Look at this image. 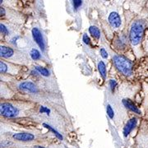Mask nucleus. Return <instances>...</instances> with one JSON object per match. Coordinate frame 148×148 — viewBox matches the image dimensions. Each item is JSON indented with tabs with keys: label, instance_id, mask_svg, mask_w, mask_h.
Segmentation results:
<instances>
[{
	"label": "nucleus",
	"instance_id": "obj_1",
	"mask_svg": "<svg viewBox=\"0 0 148 148\" xmlns=\"http://www.w3.org/2000/svg\"><path fill=\"white\" fill-rule=\"evenodd\" d=\"M114 64L118 70L125 76H130L132 72V62L122 55H115L113 58Z\"/></svg>",
	"mask_w": 148,
	"mask_h": 148
},
{
	"label": "nucleus",
	"instance_id": "obj_2",
	"mask_svg": "<svg viewBox=\"0 0 148 148\" xmlns=\"http://www.w3.org/2000/svg\"><path fill=\"white\" fill-rule=\"evenodd\" d=\"M144 32V25L141 21H135L132 25L129 33V40L133 45H138L141 42Z\"/></svg>",
	"mask_w": 148,
	"mask_h": 148
},
{
	"label": "nucleus",
	"instance_id": "obj_3",
	"mask_svg": "<svg viewBox=\"0 0 148 148\" xmlns=\"http://www.w3.org/2000/svg\"><path fill=\"white\" fill-rule=\"evenodd\" d=\"M1 114L7 118H13L17 114V110L9 103L1 104Z\"/></svg>",
	"mask_w": 148,
	"mask_h": 148
},
{
	"label": "nucleus",
	"instance_id": "obj_4",
	"mask_svg": "<svg viewBox=\"0 0 148 148\" xmlns=\"http://www.w3.org/2000/svg\"><path fill=\"white\" fill-rule=\"evenodd\" d=\"M32 36H33L34 40L39 45V47L40 48V49L42 51H45V40H44V38H43L42 33L36 27H35V28L32 29Z\"/></svg>",
	"mask_w": 148,
	"mask_h": 148
},
{
	"label": "nucleus",
	"instance_id": "obj_5",
	"mask_svg": "<svg viewBox=\"0 0 148 148\" xmlns=\"http://www.w3.org/2000/svg\"><path fill=\"white\" fill-rule=\"evenodd\" d=\"M12 138L16 141H20V142H31L34 140L35 136L29 132H18V133H15L12 136Z\"/></svg>",
	"mask_w": 148,
	"mask_h": 148
},
{
	"label": "nucleus",
	"instance_id": "obj_6",
	"mask_svg": "<svg viewBox=\"0 0 148 148\" xmlns=\"http://www.w3.org/2000/svg\"><path fill=\"white\" fill-rule=\"evenodd\" d=\"M109 22L111 27L114 28H119L121 26V17L116 12H112L109 16Z\"/></svg>",
	"mask_w": 148,
	"mask_h": 148
},
{
	"label": "nucleus",
	"instance_id": "obj_7",
	"mask_svg": "<svg viewBox=\"0 0 148 148\" xmlns=\"http://www.w3.org/2000/svg\"><path fill=\"white\" fill-rule=\"evenodd\" d=\"M19 89L26 92H30V93H35L37 91L36 86L31 82H21V84L19 85Z\"/></svg>",
	"mask_w": 148,
	"mask_h": 148
},
{
	"label": "nucleus",
	"instance_id": "obj_8",
	"mask_svg": "<svg viewBox=\"0 0 148 148\" xmlns=\"http://www.w3.org/2000/svg\"><path fill=\"white\" fill-rule=\"evenodd\" d=\"M137 122H138V120H137L136 118H132L130 120H128L127 124L125 125V127L123 128V135H124V137H127L128 134L133 130V128L136 127V125H137Z\"/></svg>",
	"mask_w": 148,
	"mask_h": 148
},
{
	"label": "nucleus",
	"instance_id": "obj_9",
	"mask_svg": "<svg viewBox=\"0 0 148 148\" xmlns=\"http://www.w3.org/2000/svg\"><path fill=\"white\" fill-rule=\"evenodd\" d=\"M123 104L124 105L125 107H127L128 110H130L131 111H132L133 113H136V114H141L140 110L133 104V102H132V101L127 100V99H125V100L123 101Z\"/></svg>",
	"mask_w": 148,
	"mask_h": 148
},
{
	"label": "nucleus",
	"instance_id": "obj_10",
	"mask_svg": "<svg viewBox=\"0 0 148 148\" xmlns=\"http://www.w3.org/2000/svg\"><path fill=\"white\" fill-rule=\"evenodd\" d=\"M13 49L7 46H1V57L3 58H10L13 55Z\"/></svg>",
	"mask_w": 148,
	"mask_h": 148
},
{
	"label": "nucleus",
	"instance_id": "obj_11",
	"mask_svg": "<svg viewBox=\"0 0 148 148\" xmlns=\"http://www.w3.org/2000/svg\"><path fill=\"white\" fill-rule=\"evenodd\" d=\"M89 32L92 36L95 38V39H100L101 37V32L99 30V28H97L96 27L91 26L89 28Z\"/></svg>",
	"mask_w": 148,
	"mask_h": 148
},
{
	"label": "nucleus",
	"instance_id": "obj_12",
	"mask_svg": "<svg viewBox=\"0 0 148 148\" xmlns=\"http://www.w3.org/2000/svg\"><path fill=\"white\" fill-rule=\"evenodd\" d=\"M98 70L100 72V74L101 76L103 77V78H106V66L105 63L103 61H101L99 62L98 64Z\"/></svg>",
	"mask_w": 148,
	"mask_h": 148
},
{
	"label": "nucleus",
	"instance_id": "obj_13",
	"mask_svg": "<svg viewBox=\"0 0 148 148\" xmlns=\"http://www.w3.org/2000/svg\"><path fill=\"white\" fill-rule=\"evenodd\" d=\"M35 69L36 70L37 72L40 74H41L45 77H48L49 76V71L46 69L45 68H43V67H40V66H36L35 67Z\"/></svg>",
	"mask_w": 148,
	"mask_h": 148
},
{
	"label": "nucleus",
	"instance_id": "obj_14",
	"mask_svg": "<svg viewBox=\"0 0 148 148\" xmlns=\"http://www.w3.org/2000/svg\"><path fill=\"white\" fill-rule=\"evenodd\" d=\"M43 125H44L45 127H46V128H48L49 130H50L51 132H53V134H54V135H55V136H56V137H57L58 139H61V140L63 139V136H62V135H61V134H60V133H59V132H58L57 130H55V129H54L53 127H51L50 125H49V124H46V123H44Z\"/></svg>",
	"mask_w": 148,
	"mask_h": 148
},
{
	"label": "nucleus",
	"instance_id": "obj_15",
	"mask_svg": "<svg viewBox=\"0 0 148 148\" xmlns=\"http://www.w3.org/2000/svg\"><path fill=\"white\" fill-rule=\"evenodd\" d=\"M30 55H31V57H32L33 60H37V59H39V58H40V51L36 49H32V51L30 53Z\"/></svg>",
	"mask_w": 148,
	"mask_h": 148
},
{
	"label": "nucleus",
	"instance_id": "obj_16",
	"mask_svg": "<svg viewBox=\"0 0 148 148\" xmlns=\"http://www.w3.org/2000/svg\"><path fill=\"white\" fill-rule=\"evenodd\" d=\"M106 112H107L108 116L110 117L111 119H113L114 116V110H113V109H112L110 105H108L107 106V107H106Z\"/></svg>",
	"mask_w": 148,
	"mask_h": 148
},
{
	"label": "nucleus",
	"instance_id": "obj_17",
	"mask_svg": "<svg viewBox=\"0 0 148 148\" xmlns=\"http://www.w3.org/2000/svg\"><path fill=\"white\" fill-rule=\"evenodd\" d=\"M0 30H1V33L3 34V35H4V36H7V35H8V28L5 27V25H3V24H1L0 25Z\"/></svg>",
	"mask_w": 148,
	"mask_h": 148
},
{
	"label": "nucleus",
	"instance_id": "obj_18",
	"mask_svg": "<svg viewBox=\"0 0 148 148\" xmlns=\"http://www.w3.org/2000/svg\"><path fill=\"white\" fill-rule=\"evenodd\" d=\"M73 4L74 8L77 9L82 4V1H81V0H74V1H73Z\"/></svg>",
	"mask_w": 148,
	"mask_h": 148
},
{
	"label": "nucleus",
	"instance_id": "obj_19",
	"mask_svg": "<svg viewBox=\"0 0 148 148\" xmlns=\"http://www.w3.org/2000/svg\"><path fill=\"white\" fill-rule=\"evenodd\" d=\"M1 69H0V71H1V73H7V70H8V66H7V64L5 63H3V62H1Z\"/></svg>",
	"mask_w": 148,
	"mask_h": 148
},
{
	"label": "nucleus",
	"instance_id": "obj_20",
	"mask_svg": "<svg viewBox=\"0 0 148 148\" xmlns=\"http://www.w3.org/2000/svg\"><path fill=\"white\" fill-rule=\"evenodd\" d=\"M117 86V82L115 80H110V86L111 90H114V88H115V86Z\"/></svg>",
	"mask_w": 148,
	"mask_h": 148
},
{
	"label": "nucleus",
	"instance_id": "obj_21",
	"mask_svg": "<svg viewBox=\"0 0 148 148\" xmlns=\"http://www.w3.org/2000/svg\"><path fill=\"white\" fill-rule=\"evenodd\" d=\"M100 52H101V56L103 57L104 58H108V53L106 52V50L104 49V48H101V50H100Z\"/></svg>",
	"mask_w": 148,
	"mask_h": 148
},
{
	"label": "nucleus",
	"instance_id": "obj_22",
	"mask_svg": "<svg viewBox=\"0 0 148 148\" xmlns=\"http://www.w3.org/2000/svg\"><path fill=\"white\" fill-rule=\"evenodd\" d=\"M83 41L86 45H90V38L86 34L83 35Z\"/></svg>",
	"mask_w": 148,
	"mask_h": 148
},
{
	"label": "nucleus",
	"instance_id": "obj_23",
	"mask_svg": "<svg viewBox=\"0 0 148 148\" xmlns=\"http://www.w3.org/2000/svg\"><path fill=\"white\" fill-rule=\"evenodd\" d=\"M40 111L41 113H46L47 114H49L50 113V110H49L48 108L45 107V106H41V107H40Z\"/></svg>",
	"mask_w": 148,
	"mask_h": 148
},
{
	"label": "nucleus",
	"instance_id": "obj_24",
	"mask_svg": "<svg viewBox=\"0 0 148 148\" xmlns=\"http://www.w3.org/2000/svg\"><path fill=\"white\" fill-rule=\"evenodd\" d=\"M11 143L9 142H3V143H1V147H8V145H10Z\"/></svg>",
	"mask_w": 148,
	"mask_h": 148
},
{
	"label": "nucleus",
	"instance_id": "obj_25",
	"mask_svg": "<svg viewBox=\"0 0 148 148\" xmlns=\"http://www.w3.org/2000/svg\"><path fill=\"white\" fill-rule=\"evenodd\" d=\"M0 13H1V16H4V15H5V10H4V8H1V10H0Z\"/></svg>",
	"mask_w": 148,
	"mask_h": 148
},
{
	"label": "nucleus",
	"instance_id": "obj_26",
	"mask_svg": "<svg viewBox=\"0 0 148 148\" xmlns=\"http://www.w3.org/2000/svg\"><path fill=\"white\" fill-rule=\"evenodd\" d=\"M33 148H45L44 147H41V146H35Z\"/></svg>",
	"mask_w": 148,
	"mask_h": 148
}]
</instances>
